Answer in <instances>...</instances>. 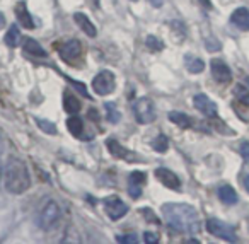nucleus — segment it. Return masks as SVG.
Returning a JSON list of instances; mask_svg holds the SVG:
<instances>
[{"label":"nucleus","instance_id":"1","mask_svg":"<svg viewBox=\"0 0 249 244\" xmlns=\"http://www.w3.org/2000/svg\"><path fill=\"white\" fill-rule=\"evenodd\" d=\"M162 213L167 225L181 234H196L200 230V219L196 210L188 203H166Z\"/></svg>","mask_w":249,"mask_h":244},{"label":"nucleus","instance_id":"2","mask_svg":"<svg viewBox=\"0 0 249 244\" xmlns=\"http://www.w3.org/2000/svg\"><path fill=\"white\" fill-rule=\"evenodd\" d=\"M4 185L9 193L21 195L31 186V176H29L28 166L21 159H11L4 171Z\"/></svg>","mask_w":249,"mask_h":244},{"label":"nucleus","instance_id":"3","mask_svg":"<svg viewBox=\"0 0 249 244\" xmlns=\"http://www.w3.org/2000/svg\"><path fill=\"white\" fill-rule=\"evenodd\" d=\"M60 215H62V212H60L58 203L50 200V202L39 210L38 215H36V225L43 230H52L53 227H56V224H58Z\"/></svg>","mask_w":249,"mask_h":244},{"label":"nucleus","instance_id":"4","mask_svg":"<svg viewBox=\"0 0 249 244\" xmlns=\"http://www.w3.org/2000/svg\"><path fill=\"white\" fill-rule=\"evenodd\" d=\"M133 114H135V120L142 125L152 123L156 120V106L149 97H140L135 99L132 104Z\"/></svg>","mask_w":249,"mask_h":244},{"label":"nucleus","instance_id":"5","mask_svg":"<svg viewBox=\"0 0 249 244\" xmlns=\"http://www.w3.org/2000/svg\"><path fill=\"white\" fill-rule=\"evenodd\" d=\"M205 229L207 232H210L212 236L220 237L224 241H229V243H235L237 241V234H235V229L227 222H222V220L217 219H208L205 222Z\"/></svg>","mask_w":249,"mask_h":244},{"label":"nucleus","instance_id":"6","mask_svg":"<svg viewBox=\"0 0 249 244\" xmlns=\"http://www.w3.org/2000/svg\"><path fill=\"white\" fill-rule=\"evenodd\" d=\"M114 86H116V79H114V74L109 72V70H101L92 80V87L96 91V94L99 96H107L114 91Z\"/></svg>","mask_w":249,"mask_h":244},{"label":"nucleus","instance_id":"7","mask_svg":"<svg viewBox=\"0 0 249 244\" xmlns=\"http://www.w3.org/2000/svg\"><path fill=\"white\" fill-rule=\"evenodd\" d=\"M103 203L104 210H106L107 217L111 220H120L121 217L126 215V212H128V205L121 198H118V196H107V198H104Z\"/></svg>","mask_w":249,"mask_h":244},{"label":"nucleus","instance_id":"8","mask_svg":"<svg viewBox=\"0 0 249 244\" xmlns=\"http://www.w3.org/2000/svg\"><path fill=\"white\" fill-rule=\"evenodd\" d=\"M106 147H107V150L111 152V155H114V157H118V159H123V161H126V162L139 161V157H135V154H133L132 150L123 147V145H121L118 140H114V138H107Z\"/></svg>","mask_w":249,"mask_h":244},{"label":"nucleus","instance_id":"9","mask_svg":"<svg viewBox=\"0 0 249 244\" xmlns=\"http://www.w3.org/2000/svg\"><path fill=\"white\" fill-rule=\"evenodd\" d=\"M210 69H212V75H213V79L217 80V82H220V84L231 82L232 72H231V69H229L225 62H222V60H218V58L212 60Z\"/></svg>","mask_w":249,"mask_h":244},{"label":"nucleus","instance_id":"10","mask_svg":"<svg viewBox=\"0 0 249 244\" xmlns=\"http://www.w3.org/2000/svg\"><path fill=\"white\" fill-rule=\"evenodd\" d=\"M58 53L63 60L70 62V60L82 55V45H80L79 39H70V41H65L63 45H58Z\"/></svg>","mask_w":249,"mask_h":244},{"label":"nucleus","instance_id":"11","mask_svg":"<svg viewBox=\"0 0 249 244\" xmlns=\"http://www.w3.org/2000/svg\"><path fill=\"white\" fill-rule=\"evenodd\" d=\"M145 172L142 171H133L132 174H130L128 178V195L132 196L133 200L140 198V195H142V188L143 185H145Z\"/></svg>","mask_w":249,"mask_h":244},{"label":"nucleus","instance_id":"12","mask_svg":"<svg viewBox=\"0 0 249 244\" xmlns=\"http://www.w3.org/2000/svg\"><path fill=\"white\" fill-rule=\"evenodd\" d=\"M193 104L200 113H203L205 116L213 118L217 114V104L207 96V94H196L193 97Z\"/></svg>","mask_w":249,"mask_h":244},{"label":"nucleus","instance_id":"13","mask_svg":"<svg viewBox=\"0 0 249 244\" xmlns=\"http://www.w3.org/2000/svg\"><path fill=\"white\" fill-rule=\"evenodd\" d=\"M156 178L162 183L164 186L171 189H181V181L176 174H174L171 169H166V168H157L156 169Z\"/></svg>","mask_w":249,"mask_h":244},{"label":"nucleus","instance_id":"14","mask_svg":"<svg viewBox=\"0 0 249 244\" xmlns=\"http://www.w3.org/2000/svg\"><path fill=\"white\" fill-rule=\"evenodd\" d=\"M14 12H16V18H18V21H19V24L22 26V28H26V29H35V19H33V16L29 14V11H28V7H26V2H18L16 4V9H14Z\"/></svg>","mask_w":249,"mask_h":244},{"label":"nucleus","instance_id":"15","mask_svg":"<svg viewBox=\"0 0 249 244\" xmlns=\"http://www.w3.org/2000/svg\"><path fill=\"white\" fill-rule=\"evenodd\" d=\"M231 22L237 26L241 31H249V11L246 7H239L232 12Z\"/></svg>","mask_w":249,"mask_h":244},{"label":"nucleus","instance_id":"16","mask_svg":"<svg viewBox=\"0 0 249 244\" xmlns=\"http://www.w3.org/2000/svg\"><path fill=\"white\" fill-rule=\"evenodd\" d=\"M73 19H75L77 26H79V28L82 29V31L86 33L89 38H94V36L97 35L96 26L92 24V21H90L86 14H82V12H75V14H73Z\"/></svg>","mask_w":249,"mask_h":244},{"label":"nucleus","instance_id":"17","mask_svg":"<svg viewBox=\"0 0 249 244\" xmlns=\"http://www.w3.org/2000/svg\"><path fill=\"white\" fill-rule=\"evenodd\" d=\"M218 198H220V202L225 203V205H235V203L239 202V196H237V193H235V189L229 185H224L218 188Z\"/></svg>","mask_w":249,"mask_h":244},{"label":"nucleus","instance_id":"18","mask_svg":"<svg viewBox=\"0 0 249 244\" xmlns=\"http://www.w3.org/2000/svg\"><path fill=\"white\" fill-rule=\"evenodd\" d=\"M63 108H65L67 113L75 114L80 111V101L77 99L70 91H65V93H63Z\"/></svg>","mask_w":249,"mask_h":244},{"label":"nucleus","instance_id":"19","mask_svg":"<svg viewBox=\"0 0 249 244\" xmlns=\"http://www.w3.org/2000/svg\"><path fill=\"white\" fill-rule=\"evenodd\" d=\"M67 128L69 131L77 138H82L84 137V121L80 120L79 116H70L67 120Z\"/></svg>","mask_w":249,"mask_h":244},{"label":"nucleus","instance_id":"20","mask_svg":"<svg viewBox=\"0 0 249 244\" xmlns=\"http://www.w3.org/2000/svg\"><path fill=\"white\" fill-rule=\"evenodd\" d=\"M22 48H24L26 53H29V55H33V56H43V58L46 56V52L39 46V43L33 38H26Z\"/></svg>","mask_w":249,"mask_h":244},{"label":"nucleus","instance_id":"21","mask_svg":"<svg viewBox=\"0 0 249 244\" xmlns=\"http://www.w3.org/2000/svg\"><path fill=\"white\" fill-rule=\"evenodd\" d=\"M21 39H22V36H21V31H19V28L16 24H12L11 28H9V33L5 35V38H4L5 45H7L9 48H16V46H19Z\"/></svg>","mask_w":249,"mask_h":244},{"label":"nucleus","instance_id":"22","mask_svg":"<svg viewBox=\"0 0 249 244\" xmlns=\"http://www.w3.org/2000/svg\"><path fill=\"white\" fill-rule=\"evenodd\" d=\"M184 65H186V69L190 70L191 74H200V72H203V69H205L203 60L196 58V56H191V55L184 56Z\"/></svg>","mask_w":249,"mask_h":244},{"label":"nucleus","instance_id":"23","mask_svg":"<svg viewBox=\"0 0 249 244\" xmlns=\"http://www.w3.org/2000/svg\"><path fill=\"white\" fill-rule=\"evenodd\" d=\"M169 120L173 121V123L179 125L181 128H190L191 125H193V121H191V118L188 116V114L178 113V111H171V113H169Z\"/></svg>","mask_w":249,"mask_h":244},{"label":"nucleus","instance_id":"24","mask_svg":"<svg viewBox=\"0 0 249 244\" xmlns=\"http://www.w3.org/2000/svg\"><path fill=\"white\" fill-rule=\"evenodd\" d=\"M234 96L239 103H242L244 106H249V89L248 87H244L242 84H237V86L234 87Z\"/></svg>","mask_w":249,"mask_h":244},{"label":"nucleus","instance_id":"25","mask_svg":"<svg viewBox=\"0 0 249 244\" xmlns=\"http://www.w3.org/2000/svg\"><path fill=\"white\" fill-rule=\"evenodd\" d=\"M104 110H106V113H107V121L118 123V121L121 120V113L118 111V108L114 103H106L104 104Z\"/></svg>","mask_w":249,"mask_h":244},{"label":"nucleus","instance_id":"26","mask_svg":"<svg viewBox=\"0 0 249 244\" xmlns=\"http://www.w3.org/2000/svg\"><path fill=\"white\" fill-rule=\"evenodd\" d=\"M145 45L149 46V50H152V52H160V50H164V43H162V39H159V38H157V36H154V35L147 36Z\"/></svg>","mask_w":249,"mask_h":244},{"label":"nucleus","instance_id":"27","mask_svg":"<svg viewBox=\"0 0 249 244\" xmlns=\"http://www.w3.org/2000/svg\"><path fill=\"white\" fill-rule=\"evenodd\" d=\"M35 121L38 123V127L41 128L45 133H50V135H56V127L48 120H41V118H35Z\"/></svg>","mask_w":249,"mask_h":244},{"label":"nucleus","instance_id":"28","mask_svg":"<svg viewBox=\"0 0 249 244\" xmlns=\"http://www.w3.org/2000/svg\"><path fill=\"white\" fill-rule=\"evenodd\" d=\"M167 147H169V144H167V137L166 135H159V137L154 138L152 142V149L157 152H166Z\"/></svg>","mask_w":249,"mask_h":244},{"label":"nucleus","instance_id":"29","mask_svg":"<svg viewBox=\"0 0 249 244\" xmlns=\"http://www.w3.org/2000/svg\"><path fill=\"white\" fill-rule=\"evenodd\" d=\"M118 243H124V244H137L139 243V237L135 234H124V236H118L116 237Z\"/></svg>","mask_w":249,"mask_h":244},{"label":"nucleus","instance_id":"30","mask_svg":"<svg viewBox=\"0 0 249 244\" xmlns=\"http://www.w3.org/2000/svg\"><path fill=\"white\" fill-rule=\"evenodd\" d=\"M205 45H207L208 52H218V50L222 48V45L215 38H207V39H205Z\"/></svg>","mask_w":249,"mask_h":244},{"label":"nucleus","instance_id":"31","mask_svg":"<svg viewBox=\"0 0 249 244\" xmlns=\"http://www.w3.org/2000/svg\"><path fill=\"white\" fill-rule=\"evenodd\" d=\"M143 241H145L147 244L159 243V236H157V234H154V232H145V234H143Z\"/></svg>","mask_w":249,"mask_h":244},{"label":"nucleus","instance_id":"32","mask_svg":"<svg viewBox=\"0 0 249 244\" xmlns=\"http://www.w3.org/2000/svg\"><path fill=\"white\" fill-rule=\"evenodd\" d=\"M70 82L73 84V86L77 87V91H79V93H82L84 96L86 97H89V94H87V89H86V86H84L82 82H77V80H73V79H70Z\"/></svg>","mask_w":249,"mask_h":244},{"label":"nucleus","instance_id":"33","mask_svg":"<svg viewBox=\"0 0 249 244\" xmlns=\"http://www.w3.org/2000/svg\"><path fill=\"white\" fill-rule=\"evenodd\" d=\"M241 155L246 161H249V142H244V144L241 145Z\"/></svg>","mask_w":249,"mask_h":244},{"label":"nucleus","instance_id":"34","mask_svg":"<svg viewBox=\"0 0 249 244\" xmlns=\"http://www.w3.org/2000/svg\"><path fill=\"white\" fill-rule=\"evenodd\" d=\"M198 2H200V4L203 5L205 9H212V7H213V5H212L210 0H198Z\"/></svg>","mask_w":249,"mask_h":244},{"label":"nucleus","instance_id":"35","mask_svg":"<svg viewBox=\"0 0 249 244\" xmlns=\"http://www.w3.org/2000/svg\"><path fill=\"white\" fill-rule=\"evenodd\" d=\"M242 185H244V189L249 193V174L244 176V179H242Z\"/></svg>","mask_w":249,"mask_h":244},{"label":"nucleus","instance_id":"36","mask_svg":"<svg viewBox=\"0 0 249 244\" xmlns=\"http://www.w3.org/2000/svg\"><path fill=\"white\" fill-rule=\"evenodd\" d=\"M149 4H152L156 9H159V7H162V0H149Z\"/></svg>","mask_w":249,"mask_h":244},{"label":"nucleus","instance_id":"37","mask_svg":"<svg viewBox=\"0 0 249 244\" xmlns=\"http://www.w3.org/2000/svg\"><path fill=\"white\" fill-rule=\"evenodd\" d=\"M4 24H5V18H4V14L0 12V29L4 28Z\"/></svg>","mask_w":249,"mask_h":244},{"label":"nucleus","instance_id":"38","mask_svg":"<svg viewBox=\"0 0 249 244\" xmlns=\"http://www.w3.org/2000/svg\"><path fill=\"white\" fill-rule=\"evenodd\" d=\"M2 150H4V140H2V135H0V155H2Z\"/></svg>","mask_w":249,"mask_h":244},{"label":"nucleus","instance_id":"39","mask_svg":"<svg viewBox=\"0 0 249 244\" xmlns=\"http://www.w3.org/2000/svg\"><path fill=\"white\" fill-rule=\"evenodd\" d=\"M0 176H2V166H0Z\"/></svg>","mask_w":249,"mask_h":244},{"label":"nucleus","instance_id":"40","mask_svg":"<svg viewBox=\"0 0 249 244\" xmlns=\"http://www.w3.org/2000/svg\"><path fill=\"white\" fill-rule=\"evenodd\" d=\"M133 2H135V0H133Z\"/></svg>","mask_w":249,"mask_h":244}]
</instances>
